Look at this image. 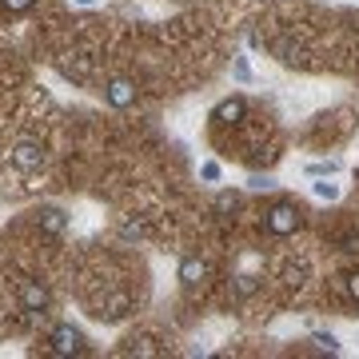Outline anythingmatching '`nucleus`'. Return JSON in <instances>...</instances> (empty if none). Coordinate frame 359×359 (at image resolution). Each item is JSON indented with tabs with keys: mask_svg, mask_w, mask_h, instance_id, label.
<instances>
[{
	"mask_svg": "<svg viewBox=\"0 0 359 359\" xmlns=\"http://www.w3.org/2000/svg\"><path fill=\"white\" fill-rule=\"evenodd\" d=\"M299 224H304V212L295 204H276L268 216H264V228H268L271 236H295Z\"/></svg>",
	"mask_w": 359,
	"mask_h": 359,
	"instance_id": "f257e3e1",
	"label": "nucleus"
},
{
	"mask_svg": "<svg viewBox=\"0 0 359 359\" xmlns=\"http://www.w3.org/2000/svg\"><path fill=\"white\" fill-rule=\"evenodd\" d=\"M244 116H248V100H244V96H228V100H219L216 108H212V120L224 124V128H236Z\"/></svg>",
	"mask_w": 359,
	"mask_h": 359,
	"instance_id": "f03ea898",
	"label": "nucleus"
},
{
	"mask_svg": "<svg viewBox=\"0 0 359 359\" xmlns=\"http://www.w3.org/2000/svg\"><path fill=\"white\" fill-rule=\"evenodd\" d=\"M52 351H56V355H80V351H84V335H80L72 323H60V327L52 332Z\"/></svg>",
	"mask_w": 359,
	"mask_h": 359,
	"instance_id": "7ed1b4c3",
	"label": "nucleus"
},
{
	"mask_svg": "<svg viewBox=\"0 0 359 359\" xmlns=\"http://www.w3.org/2000/svg\"><path fill=\"white\" fill-rule=\"evenodd\" d=\"M48 304H52V295H48V287H44L40 280H28L25 287H20V308L25 311H40V316H44Z\"/></svg>",
	"mask_w": 359,
	"mask_h": 359,
	"instance_id": "20e7f679",
	"label": "nucleus"
},
{
	"mask_svg": "<svg viewBox=\"0 0 359 359\" xmlns=\"http://www.w3.org/2000/svg\"><path fill=\"white\" fill-rule=\"evenodd\" d=\"M104 96H108V104H112V108H128V104H136V84H132V80H124V76H116V80H108Z\"/></svg>",
	"mask_w": 359,
	"mask_h": 359,
	"instance_id": "39448f33",
	"label": "nucleus"
},
{
	"mask_svg": "<svg viewBox=\"0 0 359 359\" xmlns=\"http://www.w3.org/2000/svg\"><path fill=\"white\" fill-rule=\"evenodd\" d=\"M13 164L20 168V172H36L40 164H44V148H40V144H16L13 148Z\"/></svg>",
	"mask_w": 359,
	"mask_h": 359,
	"instance_id": "423d86ee",
	"label": "nucleus"
},
{
	"mask_svg": "<svg viewBox=\"0 0 359 359\" xmlns=\"http://www.w3.org/2000/svg\"><path fill=\"white\" fill-rule=\"evenodd\" d=\"M204 280H208V264L200 256H188L180 264V283L184 287H196V283H204Z\"/></svg>",
	"mask_w": 359,
	"mask_h": 359,
	"instance_id": "0eeeda50",
	"label": "nucleus"
},
{
	"mask_svg": "<svg viewBox=\"0 0 359 359\" xmlns=\"http://www.w3.org/2000/svg\"><path fill=\"white\" fill-rule=\"evenodd\" d=\"M276 52H280V60H287V65H295V60L304 56V48H299V44H292V40H280V44H276Z\"/></svg>",
	"mask_w": 359,
	"mask_h": 359,
	"instance_id": "6e6552de",
	"label": "nucleus"
},
{
	"mask_svg": "<svg viewBox=\"0 0 359 359\" xmlns=\"http://www.w3.org/2000/svg\"><path fill=\"white\" fill-rule=\"evenodd\" d=\"M128 311V295H116V299H108V308L100 311V316H108V320H120Z\"/></svg>",
	"mask_w": 359,
	"mask_h": 359,
	"instance_id": "1a4fd4ad",
	"label": "nucleus"
},
{
	"mask_svg": "<svg viewBox=\"0 0 359 359\" xmlns=\"http://www.w3.org/2000/svg\"><path fill=\"white\" fill-rule=\"evenodd\" d=\"M311 344L320 347V351H339V339H335L332 332H327V335H323V332H316V335H311Z\"/></svg>",
	"mask_w": 359,
	"mask_h": 359,
	"instance_id": "9d476101",
	"label": "nucleus"
},
{
	"mask_svg": "<svg viewBox=\"0 0 359 359\" xmlns=\"http://www.w3.org/2000/svg\"><path fill=\"white\" fill-rule=\"evenodd\" d=\"M44 228H48V231H60V228H65V216H60L56 208H48V212H44Z\"/></svg>",
	"mask_w": 359,
	"mask_h": 359,
	"instance_id": "9b49d317",
	"label": "nucleus"
},
{
	"mask_svg": "<svg viewBox=\"0 0 359 359\" xmlns=\"http://www.w3.org/2000/svg\"><path fill=\"white\" fill-rule=\"evenodd\" d=\"M252 292H256V276H240V283H236V295H240V299H248Z\"/></svg>",
	"mask_w": 359,
	"mask_h": 359,
	"instance_id": "f8f14e48",
	"label": "nucleus"
},
{
	"mask_svg": "<svg viewBox=\"0 0 359 359\" xmlns=\"http://www.w3.org/2000/svg\"><path fill=\"white\" fill-rule=\"evenodd\" d=\"M216 208H219V212H236V208H240V196H236V192H224V196L216 200Z\"/></svg>",
	"mask_w": 359,
	"mask_h": 359,
	"instance_id": "ddd939ff",
	"label": "nucleus"
},
{
	"mask_svg": "<svg viewBox=\"0 0 359 359\" xmlns=\"http://www.w3.org/2000/svg\"><path fill=\"white\" fill-rule=\"evenodd\" d=\"M344 287H347V295H351V299H359V271H347Z\"/></svg>",
	"mask_w": 359,
	"mask_h": 359,
	"instance_id": "4468645a",
	"label": "nucleus"
},
{
	"mask_svg": "<svg viewBox=\"0 0 359 359\" xmlns=\"http://www.w3.org/2000/svg\"><path fill=\"white\" fill-rule=\"evenodd\" d=\"M4 4H8V8H13V13H28V8H32V4H36V0H4Z\"/></svg>",
	"mask_w": 359,
	"mask_h": 359,
	"instance_id": "2eb2a0df",
	"label": "nucleus"
},
{
	"mask_svg": "<svg viewBox=\"0 0 359 359\" xmlns=\"http://www.w3.org/2000/svg\"><path fill=\"white\" fill-rule=\"evenodd\" d=\"M200 176H204V180H219V164H204V168H200Z\"/></svg>",
	"mask_w": 359,
	"mask_h": 359,
	"instance_id": "dca6fc26",
	"label": "nucleus"
},
{
	"mask_svg": "<svg viewBox=\"0 0 359 359\" xmlns=\"http://www.w3.org/2000/svg\"><path fill=\"white\" fill-rule=\"evenodd\" d=\"M252 188H256V192H264V188H271V180L268 176H252Z\"/></svg>",
	"mask_w": 359,
	"mask_h": 359,
	"instance_id": "f3484780",
	"label": "nucleus"
}]
</instances>
